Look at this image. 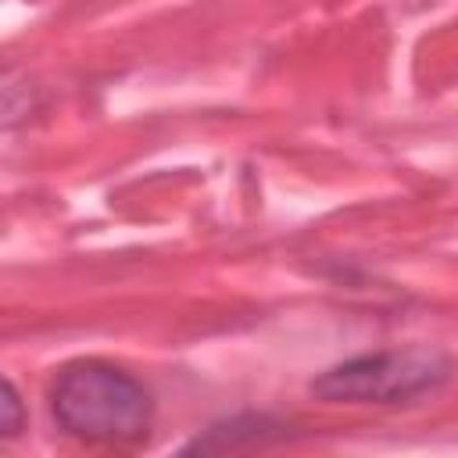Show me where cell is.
<instances>
[{"label": "cell", "mask_w": 458, "mask_h": 458, "mask_svg": "<svg viewBox=\"0 0 458 458\" xmlns=\"http://www.w3.org/2000/svg\"><path fill=\"white\" fill-rule=\"evenodd\" d=\"M451 376V361L429 347H404V351H379L358 354L333 369H326L311 394L333 404H397L440 386Z\"/></svg>", "instance_id": "obj_2"}, {"label": "cell", "mask_w": 458, "mask_h": 458, "mask_svg": "<svg viewBox=\"0 0 458 458\" xmlns=\"http://www.w3.org/2000/svg\"><path fill=\"white\" fill-rule=\"evenodd\" d=\"M50 408L57 426L86 444H136L154 419L147 386L97 358L72 361L54 376Z\"/></svg>", "instance_id": "obj_1"}, {"label": "cell", "mask_w": 458, "mask_h": 458, "mask_svg": "<svg viewBox=\"0 0 458 458\" xmlns=\"http://www.w3.org/2000/svg\"><path fill=\"white\" fill-rule=\"evenodd\" d=\"M0 408H4L0 433H4V437H18V429H21V401H18V390H14V383H11V379H4Z\"/></svg>", "instance_id": "obj_3"}]
</instances>
